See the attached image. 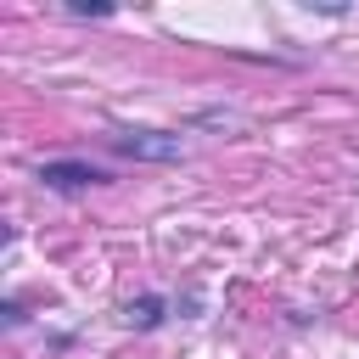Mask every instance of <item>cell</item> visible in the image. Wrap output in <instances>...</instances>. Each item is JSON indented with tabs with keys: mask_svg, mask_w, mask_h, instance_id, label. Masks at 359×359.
<instances>
[{
	"mask_svg": "<svg viewBox=\"0 0 359 359\" xmlns=\"http://www.w3.org/2000/svg\"><path fill=\"white\" fill-rule=\"evenodd\" d=\"M163 309H168V297L146 292V297H135V303L123 309V320H129L135 331H157V325H163Z\"/></svg>",
	"mask_w": 359,
	"mask_h": 359,
	"instance_id": "3",
	"label": "cell"
},
{
	"mask_svg": "<svg viewBox=\"0 0 359 359\" xmlns=\"http://www.w3.org/2000/svg\"><path fill=\"white\" fill-rule=\"evenodd\" d=\"M112 151H123L135 163H180L185 157V140L180 135H163V129H118L112 135Z\"/></svg>",
	"mask_w": 359,
	"mask_h": 359,
	"instance_id": "1",
	"label": "cell"
},
{
	"mask_svg": "<svg viewBox=\"0 0 359 359\" xmlns=\"http://www.w3.org/2000/svg\"><path fill=\"white\" fill-rule=\"evenodd\" d=\"M112 174L101 163H84V157H56V163H39V185L50 191H90V185H107Z\"/></svg>",
	"mask_w": 359,
	"mask_h": 359,
	"instance_id": "2",
	"label": "cell"
}]
</instances>
